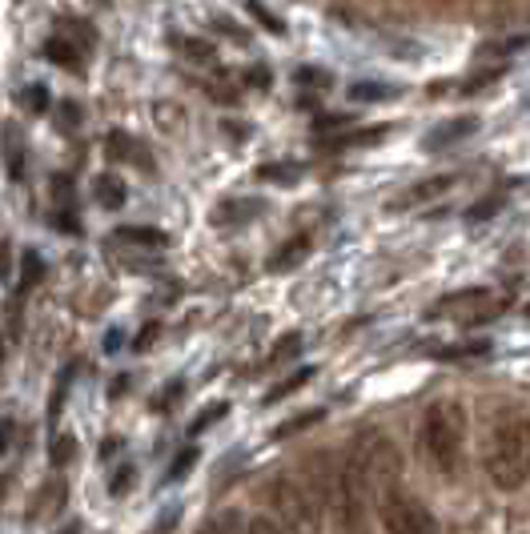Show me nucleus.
Returning <instances> with one entry per match:
<instances>
[{"mask_svg": "<svg viewBox=\"0 0 530 534\" xmlns=\"http://www.w3.org/2000/svg\"><path fill=\"white\" fill-rule=\"evenodd\" d=\"M326 418V410H306V414H294L290 422H282L278 430H274V438H290V434H298V430H306V426H318Z\"/></svg>", "mask_w": 530, "mask_h": 534, "instance_id": "23", "label": "nucleus"}, {"mask_svg": "<svg viewBox=\"0 0 530 534\" xmlns=\"http://www.w3.org/2000/svg\"><path fill=\"white\" fill-rule=\"evenodd\" d=\"M45 57H49L53 65L69 69V73H85V49H81V45H73L69 37H61V33L45 41Z\"/></svg>", "mask_w": 530, "mask_h": 534, "instance_id": "11", "label": "nucleus"}, {"mask_svg": "<svg viewBox=\"0 0 530 534\" xmlns=\"http://www.w3.org/2000/svg\"><path fill=\"white\" fill-rule=\"evenodd\" d=\"M482 129V121L474 117V113H462V117H446V121H438L430 133H426V149L430 153H438V149H450V145H458V141H466V137H474Z\"/></svg>", "mask_w": 530, "mask_h": 534, "instance_id": "7", "label": "nucleus"}, {"mask_svg": "<svg viewBox=\"0 0 530 534\" xmlns=\"http://www.w3.org/2000/svg\"><path fill=\"white\" fill-rule=\"evenodd\" d=\"M257 213H261L257 201H249V197H229V201H221V205L213 209V225H241V221H249V217H257Z\"/></svg>", "mask_w": 530, "mask_h": 534, "instance_id": "14", "label": "nucleus"}, {"mask_svg": "<svg viewBox=\"0 0 530 534\" xmlns=\"http://www.w3.org/2000/svg\"><path fill=\"white\" fill-rule=\"evenodd\" d=\"M153 334H157V326H145V334H141V338H137V350H145V346H149V342H153Z\"/></svg>", "mask_w": 530, "mask_h": 534, "instance_id": "44", "label": "nucleus"}, {"mask_svg": "<svg viewBox=\"0 0 530 534\" xmlns=\"http://www.w3.org/2000/svg\"><path fill=\"white\" fill-rule=\"evenodd\" d=\"M310 249H314V241H310V233H298V237H290L274 257H270V270L274 274H286V270H298V265L310 257Z\"/></svg>", "mask_w": 530, "mask_h": 534, "instance_id": "12", "label": "nucleus"}, {"mask_svg": "<svg viewBox=\"0 0 530 534\" xmlns=\"http://www.w3.org/2000/svg\"><path fill=\"white\" fill-rule=\"evenodd\" d=\"M9 278H13V241L0 237V282H9Z\"/></svg>", "mask_w": 530, "mask_h": 534, "instance_id": "36", "label": "nucleus"}, {"mask_svg": "<svg viewBox=\"0 0 530 534\" xmlns=\"http://www.w3.org/2000/svg\"><path fill=\"white\" fill-rule=\"evenodd\" d=\"M117 241L141 245V249H161V245H169V237H165L161 229H153V225H121V229H117Z\"/></svg>", "mask_w": 530, "mask_h": 534, "instance_id": "16", "label": "nucleus"}, {"mask_svg": "<svg viewBox=\"0 0 530 534\" xmlns=\"http://www.w3.org/2000/svg\"><path fill=\"white\" fill-rule=\"evenodd\" d=\"M241 81H245L249 89H261V93H265V89H270V85H274V77H270V69H265V65H249Z\"/></svg>", "mask_w": 530, "mask_h": 534, "instance_id": "31", "label": "nucleus"}, {"mask_svg": "<svg viewBox=\"0 0 530 534\" xmlns=\"http://www.w3.org/2000/svg\"><path fill=\"white\" fill-rule=\"evenodd\" d=\"M21 265H25V278H21V290H33V286H37V282L45 278V257H41L37 249H29Z\"/></svg>", "mask_w": 530, "mask_h": 534, "instance_id": "24", "label": "nucleus"}, {"mask_svg": "<svg viewBox=\"0 0 530 534\" xmlns=\"http://www.w3.org/2000/svg\"><path fill=\"white\" fill-rule=\"evenodd\" d=\"M69 534H77V530H73V526H69Z\"/></svg>", "mask_w": 530, "mask_h": 534, "instance_id": "48", "label": "nucleus"}, {"mask_svg": "<svg viewBox=\"0 0 530 534\" xmlns=\"http://www.w3.org/2000/svg\"><path fill=\"white\" fill-rule=\"evenodd\" d=\"M129 486H133V466L125 462V470H117V474H113L109 490H113V494H121V490H129Z\"/></svg>", "mask_w": 530, "mask_h": 534, "instance_id": "40", "label": "nucleus"}, {"mask_svg": "<svg viewBox=\"0 0 530 534\" xmlns=\"http://www.w3.org/2000/svg\"><path fill=\"white\" fill-rule=\"evenodd\" d=\"M490 354V342H462V346H446L442 358L446 362H458V358H486Z\"/></svg>", "mask_w": 530, "mask_h": 534, "instance_id": "25", "label": "nucleus"}, {"mask_svg": "<svg viewBox=\"0 0 530 534\" xmlns=\"http://www.w3.org/2000/svg\"><path fill=\"white\" fill-rule=\"evenodd\" d=\"M350 125H354V113H318V117H314V133H318V137L350 133Z\"/></svg>", "mask_w": 530, "mask_h": 534, "instance_id": "21", "label": "nucleus"}, {"mask_svg": "<svg viewBox=\"0 0 530 534\" xmlns=\"http://www.w3.org/2000/svg\"><path fill=\"white\" fill-rule=\"evenodd\" d=\"M318 466L322 470L306 486L318 494L322 510L334 514L342 534H370V486H366L354 454H346V458L322 454Z\"/></svg>", "mask_w": 530, "mask_h": 534, "instance_id": "1", "label": "nucleus"}, {"mask_svg": "<svg viewBox=\"0 0 530 534\" xmlns=\"http://www.w3.org/2000/svg\"><path fill=\"white\" fill-rule=\"evenodd\" d=\"M378 514H382V530L386 534H438V518L426 510V502H418L402 486L382 490Z\"/></svg>", "mask_w": 530, "mask_h": 534, "instance_id": "5", "label": "nucleus"}, {"mask_svg": "<svg viewBox=\"0 0 530 534\" xmlns=\"http://www.w3.org/2000/svg\"><path fill=\"white\" fill-rule=\"evenodd\" d=\"M482 470L498 490H518L530 478V414L502 410L482 446Z\"/></svg>", "mask_w": 530, "mask_h": 534, "instance_id": "2", "label": "nucleus"}, {"mask_svg": "<svg viewBox=\"0 0 530 534\" xmlns=\"http://www.w3.org/2000/svg\"><path fill=\"white\" fill-rule=\"evenodd\" d=\"M298 85H318V89H330V85H334V77H330L326 69L306 65V69H298Z\"/></svg>", "mask_w": 530, "mask_h": 534, "instance_id": "32", "label": "nucleus"}, {"mask_svg": "<svg viewBox=\"0 0 530 534\" xmlns=\"http://www.w3.org/2000/svg\"><path fill=\"white\" fill-rule=\"evenodd\" d=\"M314 378V366H298L290 378H282L278 386H270V390H265V406H278L282 398H290V394H298L306 382Z\"/></svg>", "mask_w": 530, "mask_h": 534, "instance_id": "17", "label": "nucleus"}, {"mask_svg": "<svg viewBox=\"0 0 530 534\" xmlns=\"http://www.w3.org/2000/svg\"><path fill=\"white\" fill-rule=\"evenodd\" d=\"M221 129H225V133H233L237 141H245V133H249V129H245L241 121H221Z\"/></svg>", "mask_w": 530, "mask_h": 534, "instance_id": "43", "label": "nucleus"}, {"mask_svg": "<svg viewBox=\"0 0 530 534\" xmlns=\"http://www.w3.org/2000/svg\"><path fill=\"white\" fill-rule=\"evenodd\" d=\"M53 197H57V201L69 209V201H73V177H69V173H65V177H61V173L53 177Z\"/></svg>", "mask_w": 530, "mask_h": 534, "instance_id": "37", "label": "nucleus"}, {"mask_svg": "<svg viewBox=\"0 0 530 534\" xmlns=\"http://www.w3.org/2000/svg\"><path fill=\"white\" fill-rule=\"evenodd\" d=\"M422 450L442 478H458L466 462V410L454 398H438L422 410Z\"/></svg>", "mask_w": 530, "mask_h": 534, "instance_id": "3", "label": "nucleus"}, {"mask_svg": "<svg viewBox=\"0 0 530 534\" xmlns=\"http://www.w3.org/2000/svg\"><path fill=\"white\" fill-rule=\"evenodd\" d=\"M177 394H181V382H169V390H165V398H161V402H153V410H169Z\"/></svg>", "mask_w": 530, "mask_h": 534, "instance_id": "41", "label": "nucleus"}, {"mask_svg": "<svg viewBox=\"0 0 530 534\" xmlns=\"http://www.w3.org/2000/svg\"><path fill=\"white\" fill-rule=\"evenodd\" d=\"M93 193H97V201H101L105 209H121V205L129 201V185H125L117 173H97V177H93Z\"/></svg>", "mask_w": 530, "mask_h": 534, "instance_id": "13", "label": "nucleus"}, {"mask_svg": "<svg viewBox=\"0 0 530 534\" xmlns=\"http://www.w3.org/2000/svg\"><path fill=\"white\" fill-rule=\"evenodd\" d=\"M81 117H85V113H81V105L65 97V101H61V109H57V125H65V129H77V125H81Z\"/></svg>", "mask_w": 530, "mask_h": 534, "instance_id": "33", "label": "nucleus"}, {"mask_svg": "<svg viewBox=\"0 0 530 534\" xmlns=\"http://www.w3.org/2000/svg\"><path fill=\"white\" fill-rule=\"evenodd\" d=\"M53 225L65 229V233H81V221H77L73 209H57V213H53Z\"/></svg>", "mask_w": 530, "mask_h": 534, "instance_id": "38", "label": "nucleus"}, {"mask_svg": "<svg viewBox=\"0 0 530 534\" xmlns=\"http://www.w3.org/2000/svg\"><path fill=\"white\" fill-rule=\"evenodd\" d=\"M302 350V334H286L274 350H270V366H278V362H286V358H294Z\"/></svg>", "mask_w": 530, "mask_h": 534, "instance_id": "29", "label": "nucleus"}, {"mask_svg": "<svg viewBox=\"0 0 530 534\" xmlns=\"http://www.w3.org/2000/svg\"><path fill=\"white\" fill-rule=\"evenodd\" d=\"M526 318H530V306H526Z\"/></svg>", "mask_w": 530, "mask_h": 534, "instance_id": "47", "label": "nucleus"}, {"mask_svg": "<svg viewBox=\"0 0 530 534\" xmlns=\"http://www.w3.org/2000/svg\"><path fill=\"white\" fill-rule=\"evenodd\" d=\"M225 414H229V402H213L209 410H201V414L189 422V434H201L205 426H213V422H217V418H225Z\"/></svg>", "mask_w": 530, "mask_h": 534, "instance_id": "26", "label": "nucleus"}, {"mask_svg": "<svg viewBox=\"0 0 530 534\" xmlns=\"http://www.w3.org/2000/svg\"><path fill=\"white\" fill-rule=\"evenodd\" d=\"M265 498L274 510L270 518L286 534H322V502L298 474H274L265 486Z\"/></svg>", "mask_w": 530, "mask_h": 534, "instance_id": "4", "label": "nucleus"}, {"mask_svg": "<svg viewBox=\"0 0 530 534\" xmlns=\"http://www.w3.org/2000/svg\"><path fill=\"white\" fill-rule=\"evenodd\" d=\"M458 185V173H434V177H422L418 185H410L402 197H398V209L402 205H426V201H442L450 189Z\"/></svg>", "mask_w": 530, "mask_h": 534, "instance_id": "9", "label": "nucleus"}, {"mask_svg": "<svg viewBox=\"0 0 530 534\" xmlns=\"http://www.w3.org/2000/svg\"><path fill=\"white\" fill-rule=\"evenodd\" d=\"M354 462L366 478L370 490H390L398 486V450L382 430H362V438L354 442Z\"/></svg>", "mask_w": 530, "mask_h": 534, "instance_id": "6", "label": "nucleus"}, {"mask_svg": "<svg viewBox=\"0 0 530 534\" xmlns=\"http://www.w3.org/2000/svg\"><path fill=\"white\" fill-rule=\"evenodd\" d=\"M498 77H502V69H486L482 77H474V81H466V85H462V93H478V89H486V85H494Z\"/></svg>", "mask_w": 530, "mask_h": 534, "instance_id": "39", "label": "nucleus"}, {"mask_svg": "<svg viewBox=\"0 0 530 534\" xmlns=\"http://www.w3.org/2000/svg\"><path fill=\"white\" fill-rule=\"evenodd\" d=\"M193 462H197V450H193V446H189V450H181V454H177V458H173V470H169V474H165V478H169V482H177V478H181V474H185V470H189V466H193Z\"/></svg>", "mask_w": 530, "mask_h": 534, "instance_id": "35", "label": "nucleus"}, {"mask_svg": "<svg viewBox=\"0 0 530 534\" xmlns=\"http://www.w3.org/2000/svg\"><path fill=\"white\" fill-rule=\"evenodd\" d=\"M57 33H61V37H69L73 45H81L85 53L97 45V29H93V21H81V17H69V13H65V17H57Z\"/></svg>", "mask_w": 530, "mask_h": 534, "instance_id": "15", "label": "nucleus"}, {"mask_svg": "<svg viewBox=\"0 0 530 534\" xmlns=\"http://www.w3.org/2000/svg\"><path fill=\"white\" fill-rule=\"evenodd\" d=\"M177 49H181L189 61H197V65H213V61H217L213 41H205V37H181V41H177Z\"/></svg>", "mask_w": 530, "mask_h": 534, "instance_id": "20", "label": "nucleus"}, {"mask_svg": "<svg viewBox=\"0 0 530 534\" xmlns=\"http://www.w3.org/2000/svg\"><path fill=\"white\" fill-rule=\"evenodd\" d=\"M0 149H5V165H9V177L13 181H25V169H29V157H25V133L17 121H5L0 125Z\"/></svg>", "mask_w": 530, "mask_h": 534, "instance_id": "10", "label": "nucleus"}, {"mask_svg": "<svg viewBox=\"0 0 530 534\" xmlns=\"http://www.w3.org/2000/svg\"><path fill=\"white\" fill-rule=\"evenodd\" d=\"M0 362H5V342H0Z\"/></svg>", "mask_w": 530, "mask_h": 534, "instance_id": "46", "label": "nucleus"}, {"mask_svg": "<svg viewBox=\"0 0 530 534\" xmlns=\"http://www.w3.org/2000/svg\"><path fill=\"white\" fill-rule=\"evenodd\" d=\"M402 89L386 85V81H354L350 85V101H394Z\"/></svg>", "mask_w": 530, "mask_h": 534, "instance_id": "19", "label": "nucleus"}, {"mask_svg": "<svg viewBox=\"0 0 530 534\" xmlns=\"http://www.w3.org/2000/svg\"><path fill=\"white\" fill-rule=\"evenodd\" d=\"M197 534H237V530H229V518H221V522H205Z\"/></svg>", "mask_w": 530, "mask_h": 534, "instance_id": "42", "label": "nucleus"}, {"mask_svg": "<svg viewBox=\"0 0 530 534\" xmlns=\"http://www.w3.org/2000/svg\"><path fill=\"white\" fill-rule=\"evenodd\" d=\"M245 534H286L270 514H253V518H245Z\"/></svg>", "mask_w": 530, "mask_h": 534, "instance_id": "30", "label": "nucleus"}, {"mask_svg": "<svg viewBox=\"0 0 530 534\" xmlns=\"http://www.w3.org/2000/svg\"><path fill=\"white\" fill-rule=\"evenodd\" d=\"M498 209H502V197H498V193H490V197H482L478 205H470V209H466V221H486V217H494Z\"/></svg>", "mask_w": 530, "mask_h": 534, "instance_id": "28", "label": "nucleus"}, {"mask_svg": "<svg viewBox=\"0 0 530 534\" xmlns=\"http://www.w3.org/2000/svg\"><path fill=\"white\" fill-rule=\"evenodd\" d=\"M245 9H249V17H253V21L265 29V33H274V37H282V33H286V21H278L270 9L261 5V0H245Z\"/></svg>", "mask_w": 530, "mask_h": 534, "instance_id": "22", "label": "nucleus"}, {"mask_svg": "<svg viewBox=\"0 0 530 534\" xmlns=\"http://www.w3.org/2000/svg\"><path fill=\"white\" fill-rule=\"evenodd\" d=\"M105 157L109 161H133L137 169H145V173H153L157 169V161H153V153L133 137V133H125V129H113L109 137H105Z\"/></svg>", "mask_w": 530, "mask_h": 534, "instance_id": "8", "label": "nucleus"}, {"mask_svg": "<svg viewBox=\"0 0 530 534\" xmlns=\"http://www.w3.org/2000/svg\"><path fill=\"white\" fill-rule=\"evenodd\" d=\"M25 105H29V113H45L49 109V89L45 85H29L25 89Z\"/></svg>", "mask_w": 530, "mask_h": 534, "instance_id": "34", "label": "nucleus"}, {"mask_svg": "<svg viewBox=\"0 0 530 534\" xmlns=\"http://www.w3.org/2000/svg\"><path fill=\"white\" fill-rule=\"evenodd\" d=\"M257 177L270 181V185H298L302 181V165H294V161H265L257 169Z\"/></svg>", "mask_w": 530, "mask_h": 534, "instance_id": "18", "label": "nucleus"}, {"mask_svg": "<svg viewBox=\"0 0 530 534\" xmlns=\"http://www.w3.org/2000/svg\"><path fill=\"white\" fill-rule=\"evenodd\" d=\"M93 5H101V9H105V5H113V0H93Z\"/></svg>", "mask_w": 530, "mask_h": 534, "instance_id": "45", "label": "nucleus"}, {"mask_svg": "<svg viewBox=\"0 0 530 534\" xmlns=\"http://www.w3.org/2000/svg\"><path fill=\"white\" fill-rule=\"evenodd\" d=\"M213 29H217V33H225L229 41H237V45H245V41H249V29H245V25H237L233 17H221V13L213 17Z\"/></svg>", "mask_w": 530, "mask_h": 534, "instance_id": "27", "label": "nucleus"}]
</instances>
